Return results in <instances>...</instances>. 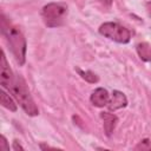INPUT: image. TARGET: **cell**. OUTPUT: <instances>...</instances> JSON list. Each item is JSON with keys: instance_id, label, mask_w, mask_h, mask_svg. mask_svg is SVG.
<instances>
[{"instance_id": "cell-10", "label": "cell", "mask_w": 151, "mask_h": 151, "mask_svg": "<svg viewBox=\"0 0 151 151\" xmlns=\"http://www.w3.org/2000/svg\"><path fill=\"white\" fill-rule=\"evenodd\" d=\"M0 98H1V105H2L4 107H6L7 110L13 111V112L17 111V104L14 103V100H13L4 90L0 91Z\"/></svg>"}, {"instance_id": "cell-4", "label": "cell", "mask_w": 151, "mask_h": 151, "mask_svg": "<svg viewBox=\"0 0 151 151\" xmlns=\"http://www.w3.org/2000/svg\"><path fill=\"white\" fill-rule=\"evenodd\" d=\"M99 33L119 44H127L131 39L130 31L117 22H104L99 27Z\"/></svg>"}, {"instance_id": "cell-16", "label": "cell", "mask_w": 151, "mask_h": 151, "mask_svg": "<svg viewBox=\"0 0 151 151\" xmlns=\"http://www.w3.org/2000/svg\"><path fill=\"white\" fill-rule=\"evenodd\" d=\"M98 1H100L103 5H105V6H111V4H112V1L113 0H98Z\"/></svg>"}, {"instance_id": "cell-14", "label": "cell", "mask_w": 151, "mask_h": 151, "mask_svg": "<svg viewBox=\"0 0 151 151\" xmlns=\"http://www.w3.org/2000/svg\"><path fill=\"white\" fill-rule=\"evenodd\" d=\"M13 150H15V151H18V150H24V146H21L20 145V143H18V140H14L13 142Z\"/></svg>"}, {"instance_id": "cell-7", "label": "cell", "mask_w": 151, "mask_h": 151, "mask_svg": "<svg viewBox=\"0 0 151 151\" xmlns=\"http://www.w3.org/2000/svg\"><path fill=\"white\" fill-rule=\"evenodd\" d=\"M90 100H91V103L94 106H97V107H104V106L107 105V103L110 100V94H109V92L105 88L98 87V88H96L92 92V94L90 97Z\"/></svg>"}, {"instance_id": "cell-6", "label": "cell", "mask_w": 151, "mask_h": 151, "mask_svg": "<svg viewBox=\"0 0 151 151\" xmlns=\"http://www.w3.org/2000/svg\"><path fill=\"white\" fill-rule=\"evenodd\" d=\"M126 105H127V98H126V96L123 92L114 90L112 92V96H111V98H110V100H109V103H107L106 106L109 107L110 111H116L118 109L125 107Z\"/></svg>"}, {"instance_id": "cell-15", "label": "cell", "mask_w": 151, "mask_h": 151, "mask_svg": "<svg viewBox=\"0 0 151 151\" xmlns=\"http://www.w3.org/2000/svg\"><path fill=\"white\" fill-rule=\"evenodd\" d=\"M145 9H146V12H147L149 17H151V1L146 2V5H145Z\"/></svg>"}, {"instance_id": "cell-1", "label": "cell", "mask_w": 151, "mask_h": 151, "mask_svg": "<svg viewBox=\"0 0 151 151\" xmlns=\"http://www.w3.org/2000/svg\"><path fill=\"white\" fill-rule=\"evenodd\" d=\"M1 33L5 37L17 63L19 65H24L26 60V39L21 31L7 20L4 13L1 14Z\"/></svg>"}, {"instance_id": "cell-13", "label": "cell", "mask_w": 151, "mask_h": 151, "mask_svg": "<svg viewBox=\"0 0 151 151\" xmlns=\"http://www.w3.org/2000/svg\"><path fill=\"white\" fill-rule=\"evenodd\" d=\"M0 150H2V151L9 150V145L7 144V139L5 136H1V138H0Z\"/></svg>"}, {"instance_id": "cell-2", "label": "cell", "mask_w": 151, "mask_h": 151, "mask_svg": "<svg viewBox=\"0 0 151 151\" xmlns=\"http://www.w3.org/2000/svg\"><path fill=\"white\" fill-rule=\"evenodd\" d=\"M8 91L13 94V97L15 98L18 104L21 106V109L28 116L34 117V116L39 114V110H38V107H37V105H35V103L31 96V92L27 87V84L21 76L17 74L14 77V81L11 85Z\"/></svg>"}, {"instance_id": "cell-12", "label": "cell", "mask_w": 151, "mask_h": 151, "mask_svg": "<svg viewBox=\"0 0 151 151\" xmlns=\"http://www.w3.org/2000/svg\"><path fill=\"white\" fill-rule=\"evenodd\" d=\"M134 150H142V151H150V150H151V142H150V139L145 138V139H143L142 142H139V143H138V145H136Z\"/></svg>"}, {"instance_id": "cell-8", "label": "cell", "mask_w": 151, "mask_h": 151, "mask_svg": "<svg viewBox=\"0 0 151 151\" xmlns=\"http://www.w3.org/2000/svg\"><path fill=\"white\" fill-rule=\"evenodd\" d=\"M100 118L103 119L104 122V131H105V134L107 137H110L118 123V118L116 114L113 113H110V112H101L100 113Z\"/></svg>"}, {"instance_id": "cell-3", "label": "cell", "mask_w": 151, "mask_h": 151, "mask_svg": "<svg viewBox=\"0 0 151 151\" xmlns=\"http://www.w3.org/2000/svg\"><path fill=\"white\" fill-rule=\"evenodd\" d=\"M68 8L63 2H51L42 8V19L48 27H58L64 25Z\"/></svg>"}, {"instance_id": "cell-5", "label": "cell", "mask_w": 151, "mask_h": 151, "mask_svg": "<svg viewBox=\"0 0 151 151\" xmlns=\"http://www.w3.org/2000/svg\"><path fill=\"white\" fill-rule=\"evenodd\" d=\"M14 74L7 63V59H6V55H5V52L1 51V57H0V84L4 88H7L9 90L11 85L13 84L14 81Z\"/></svg>"}, {"instance_id": "cell-9", "label": "cell", "mask_w": 151, "mask_h": 151, "mask_svg": "<svg viewBox=\"0 0 151 151\" xmlns=\"http://www.w3.org/2000/svg\"><path fill=\"white\" fill-rule=\"evenodd\" d=\"M137 53L144 61H151V46L147 42H139L137 46Z\"/></svg>"}, {"instance_id": "cell-11", "label": "cell", "mask_w": 151, "mask_h": 151, "mask_svg": "<svg viewBox=\"0 0 151 151\" xmlns=\"http://www.w3.org/2000/svg\"><path fill=\"white\" fill-rule=\"evenodd\" d=\"M77 72H78L79 76H80L83 79H85L87 83L94 84V83H97V81L99 80L98 77H97L92 71H83V70H80V68H77Z\"/></svg>"}]
</instances>
